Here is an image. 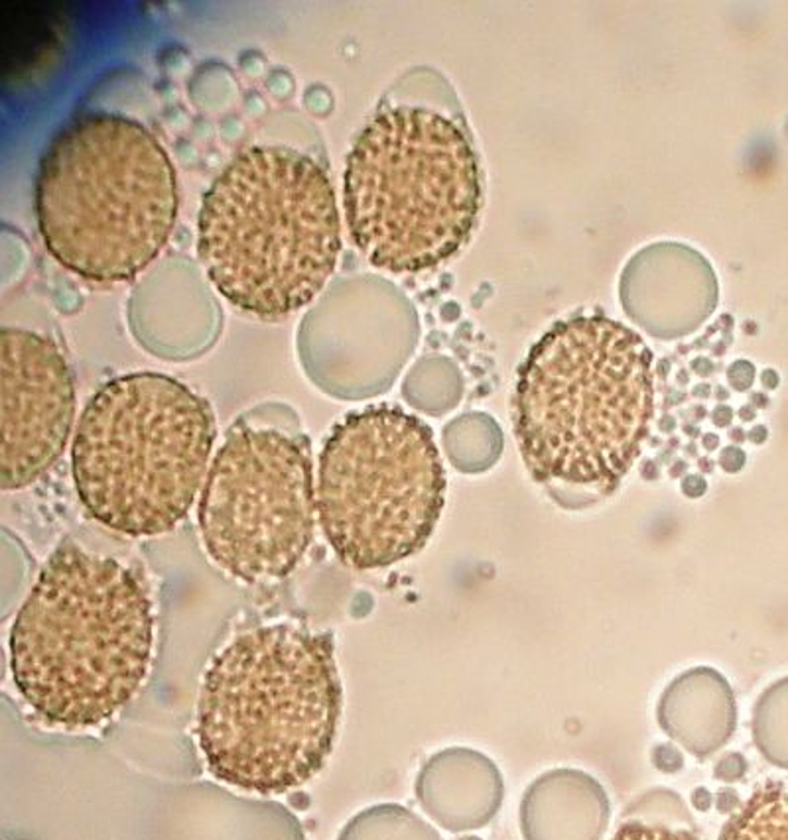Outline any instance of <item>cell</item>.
Instances as JSON below:
<instances>
[{
	"instance_id": "obj_13",
	"label": "cell",
	"mask_w": 788,
	"mask_h": 840,
	"mask_svg": "<svg viewBox=\"0 0 788 840\" xmlns=\"http://www.w3.org/2000/svg\"><path fill=\"white\" fill-rule=\"evenodd\" d=\"M656 718L668 737L704 759L726 746L736 732V695L714 667H692L664 689Z\"/></svg>"
},
{
	"instance_id": "obj_23",
	"label": "cell",
	"mask_w": 788,
	"mask_h": 840,
	"mask_svg": "<svg viewBox=\"0 0 788 840\" xmlns=\"http://www.w3.org/2000/svg\"><path fill=\"white\" fill-rule=\"evenodd\" d=\"M707 491V482L700 474H688L682 481V492L688 498H702Z\"/></svg>"
},
{
	"instance_id": "obj_4",
	"label": "cell",
	"mask_w": 788,
	"mask_h": 840,
	"mask_svg": "<svg viewBox=\"0 0 788 840\" xmlns=\"http://www.w3.org/2000/svg\"><path fill=\"white\" fill-rule=\"evenodd\" d=\"M342 219L332 180L288 146H253L201 199L197 257L229 304L262 319L306 308L332 277Z\"/></svg>"
},
{
	"instance_id": "obj_18",
	"label": "cell",
	"mask_w": 788,
	"mask_h": 840,
	"mask_svg": "<svg viewBox=\"0 0 788 840\" xmlns=\"http://www.w3.org/2000/svg\"><path fill=\"white\" fill-rule=\"evenodd\" d=\"M651 758H653L654 768L661 769L663 774H676L685 768V756L673 744H658L653 750Z\"/></svg>"
},
{
	"instance_id": "obj_14",
	"label": "cell",
	"mask_w": 788,
	"mask_h": 840,
	"mask_svg": "<svg viewBox=\"0 0 788 840\" xmlns=\"http://www.w3.org/2000/svg\"><path fill=\"white\" fill-rule=\"evenodd\" d=\"M719 840H788V786L758 789L727 823Z\"/></svg>"
},
{
	"instance_id": "obj_5",
	"label": "cell",
	"mask_w": 788,
	"mask_h": 840,
	"mask_svg": "<svg viewBox=\"0 0 788 840\" xmlns=\"http://www.w3.org/2000/svg\"><path fill=\"white\" fill-rule=\"evenodd\" d=\"M177 209V175L167 148L135 119H75L40 162L36 217L44 246L77 276H138L168 245Z\"/></svg>"
},
{
	"instance_id": "obj_17",
	"label": "cell",
	"mask_w": 788,
	"mask_h": 840,
	"mask_svg": "<svg viewBox=\"0 0 788 840\" xmlns=\"http://www.w3.org/2000/svg\"><path fill=\"white\" fill-rule=\"evenodd\" d=\"M612 840H698L690 830L651 827L643 823H625Z\"/></svg>"
},
{
	"instance_id": "obj_19",
	"label": "cell",
	"mask_w": 788,
	"mask_h": 840,
	"mask_svg": "<svg viewBox=\"0 0 788 840\" xmlns=\"http://www.w3.org/2000/svg\"><path fill=\"white\" fill-rule=\"evenodd\" d=\"M747 762L741 754L731 752L726 754L724 758L717 759L716 768H714V776L719 781H726V783H734L746 776Z\"/></svg>"
},
{
	"instance_id": "obj_27",
	"label": "cell",
	"mask_w": 788,
	"mask_h": 840,
	"mask_svg": "<svg viewBox=\"0 0 788 840\" xmlns=\"http://www.w3.org/2000/svg\"><path fill=\"white\" fill-rule=\"evenodd\" d=\"M761 380H763L765 388L773 390L777 388L778 386V374L775 372V370H765V372H763V376H761Z\"/></svg>"
},
{
	"instance_id": "obj_31",
	"label": "cell",
	"mask_w": 788,
	"mask_h": 840,
	"mask_svg": "<svg viewBox=\"0 0 788 840\" xmlns=\"http://www.w3.org/2000/svg\"><path fill=\"white\" fill-rule=\"evenodd\" d=\"M751 400H753V404H755L758 408H765V406L768 404L767 396H763V394H753V398H751Z\"/></svg>"
},
{
	"instance_id": "obj_10",
	"label": "cell",
	"mask_w": 788,
	"mask_h": 840,
	"mask_svg": "<svg viewBox=\"0 0 788 840\" xmlns=\"http://www.w3.org/2000/svg\"><path fill=\"white\" fill-rule=\"evenodd\" d=\"M75 382L62 349L28 329L0 333V486L28 489L62 459L75 423Z\"/></svg>"
},
{
	"instance_id": "obj_20",
	"label": "cell",
	"mask_w": 788,
	"mask_h": 840,
	"mask_svg": "<svg viewBox=\"0 0 788 840\" xmlns=\"http://www.w3.org/2000/svg\"><path fill=\"white\" fill-rule=\"evenodd\" d=\"M727 380L737 392H746V390L751 388V384L755 380V367L747 360H737L727 370Z\"/></svg>"
},
{
	"instance_id": "obj_30",
	"label": "cell",
	"mask_w": 788,
	"mask_h": 840,
	"mask_svg": "<svg viewBox=\"0 0 788 840\" xmlns=\"http://www.w3.org/2000/svg\"><path fill=\"white\" fill-rule=\"evenodd\" d=\"M739 418L743 421L755 420V408H753V406H743V408L739 410Z\"/></svg>"
},
{
	"instance_id": "obj_26",
	"label": "cell",
	"mask_w": 788,
	"mask_h": 840,
	"mask_svg": "<svg viewBox=\"0 0 788 840\" xmlns=\"http://www.w3.org/2000/svg\"><path fill=\"white\" fill-rule=\"evenodd\" d=\"M749 440L753 441V443H758V445H761V443H765L768 437V431L765 425H755L753 430L749 431V435H747Z\"/></svg>"
},
{
	"instance_id": "obj_12",
	"label": "cell",
	"mask_w": 788,
	"mask_h": 840,
	"mask_svg": "<svg viewBox=\"0 0 788 840\" xmlns=\"http://www.w3.org/2000/svg\"><path fill=\"white\" fill-rule=\"evenodd\" d=\"M418 793L426 811L446 829L473 830L497 815L505 783L495 762L485 754L454 749L426 766Z\"/></svg>"
},
{
	"instance_id": "obj_3",
	"label": "cell",
	"mask_w": 788,
	"mask_h": 840,
	"mask_svg": "<svg viewBox=\"0 0 788 840\" xmlns=\"http://www.w3.org/2000/svg\"><path fill=\"white\" fill-rule=\"evenodd\" d=\"M342 713L333 635L291 622L257 626L209 662L197 746L221 783L281 795L322 771Z\"/></svg>"
},
{
	"instance_id": "obj_22",
	"label": "cell",
	"mask_w": 788,
	"mask_h": 840,
	"mask_svg": "<svg viewBox=\"0 0 788 840\" xmlns=\"http://www.w3.org/2000/svg\"><path fill=\"white\" fill-rule=\"evenodd\" d=\"M714 803H716V810L719 811V813H724V815L734 813V811L739 810V805H741L736 789L731 788L719 789L716 793V798H714Z\"/></svg>"
},
{
	"instance_id": "obj_8",
	"label": "cell",
	"mask_w": 788,
	"mask_h": 840,
	"mask_svg": "<svg viewBox=\"0 0 788 840\" xmlns=\"http://www.w3.org/2000/svg\"><path fill=\"white\" fill-rule=\"evenodd\" d=\"M446 486L430 425L398 406H369L347 413L323 443L318 520L343 565L384 569L432 538Z\"/></svg>"
},
{
	"instance_id": "obj_6",
	"label": "cell",
	"mask_w": 788,
	"mask_h": 840,
	"mask_svg": "<svg viewBox=\"0 0 788 840\" xmlns=\"http://www.w3.org/2000/svg\"><path fill=\"white\" fill-rule=\"evenodd\" d=\"M218 437L204 396L162 372L109 380L87 402L72 445L79 503L126 538H156L184 522L208 477Z\"/></svg>"
},
{
	"instance_id": "obj_25",
	"label": "cell",
	"mask_w": 788,
	"mask_h": 840,
	"mask_svg": "<svg viewBox=\"0 0 788 840\" xmlns=\"http://www.w3.org/2000/svg\"><path fill=\"white\" fill-rule=\"evenodd\" d=\"M712 420L719 428H726L734 420V411H731V408H727V406H717L714 413H712Z\"/></svg>"
},
{
	"instance_id": "obj_33",
	"label": "cell",
	"mask_w": 788,
	"mask_h": 840,
	"mask_svg": "<svg viewBox=\"0 0 788 840\" xmlns=\"http://www.w3.org/2000/svg\"><path fill=\"white\" fill-rule=\"evenodd\" d=\"M695 396H700V398H705V396H710V386H700V388L694 390Z\"/></svg>"
},
{
	"instance_id": "obj_36",
	"label": "cell",
	"mask_w": 788,
	"mask_h": 840,
	"mask_svg": "<svg viewBox=\"0 0 788 840\" xmlns=\"http://www.w3.org/2000/svg\"><path fill=\"white\" fill-rule=\"evenodd\" d=\"M459 840H481V839H479V837H464V839H459Z\"/></svg>"
},
{
	"instance_id": "obj_7",
	"label": "cell",
	"mask_w": 788,
	"mask_h": 840,
	"mask_svg": "<svg viewBox=\"0 0 788 840\" xmlns=\"http://www.w3.org/2000/svg\"><path fill=\"white\" fill-rule=\"evenodd\" d=\"M483 201L466 131L426 107H393L357 136L343 174L349 235L379 270L416 274L466 246Z\"/></svg>"
},
{
	"instance_id": "obj_21",
	"label": "cell",
	"mask_w": 788,
	"mask_h": 840,
	"mask_svg": "<svg viewBox=\"0 0 788 840\" xmlns=\"http://www.w3.org/2000/svg\"><path fill=\"white\" fill-rule=\"evenodd\" d=\"M746 453L741 452L739 447H726L719 455V467L731 474L741 471L746 467Z\"/></svg>"
},
{
	"instance_id": "obj_28",
	"label": "cell",
	"mask_w": 788,
	"mask_h": 840,
	"mask_svg": "<svg viewBox=\"0 0 788 840\" xmlns=\"http://www.w3.org/2000/svg\"><path fill=\"white\" fill-rule=\"evenodd\" d=\"M692 367H694L695 372H700L702 376H707V374L712 372V365H710V360H705V359L694 360V365H692Z\"/></svg>"
},
{
	"instance_id": "obj_35",
	"label": "cell",
	"mask_w": 788,
	"mask_h": 840,
	"mask_svg": "<svg viewBox=\"0 0 788 840\" xmlns=\"http://www.w3.org/2000/svg\"><path fill=\"white\" fill-rule=\"evenodd\" d=\"M700 465L704 467L705 472H712V469H714V465H712V462L710 461H705V459H702V461H700Z\"/></svg>"
},
{
	"instance_id": "obj_32",
	"label": "cell",
	"mask_w": 788,
	"mask_h": 840,
	"mask_svg": "<svg viewBox=\"0 0 788 840\" xmlns=\"http://www.w3.org/2000/svg\"><path fill=\"white\" fill-rule=\"evenodd\" d=\"M731 440L736 441V443H743L746 441V433H743V430H731Z\"/></svg>"
},
{
	"instance_id": "obj_9",
	"label": "cell",
	"mask_w": 788,
	"mask_h": 840,
	"mask_svg": "<svg viewBox=\"0 0 788 840\" xmlns=\"http://www.w3.org/2000/svg\"><path fill=\"white\" fill-rule=\"evenodd\" d=\"M318 494L310 441L274 428H239L209 465L197 523L209 559L241 583L281 581L304 561Z\"/></svg>"
},
{
	"instance_id": "obj_1",
	"label": "cell",
	"mask_w": 788,
	"mask_h": 840,
	"mask_svg": "<svg viewBox=\"0 0 788 840\" xmlns=\"http://www.w3.org/2000/svg\"><path fill=\"white\" fill-rule=\"evenodd\" d=\"M653 413V353L615 319L561 321L520 365L513 396L520 455L562 508H588L619 489Z\"/></svg>"
},
{
	"instance_id": "obj_34",
	"label": "cell",
	"mask_w": 788,
	"mask_h": 840,
	"mask_svg": "<svg viewBox=\"0 0 788 840\" xmlns=\"http://www.w3.org/2000/svg\"><path fill=\"white\" fill-rule=\"evenodd\" d=\"M685 471H686V462H678V465H676L675 469H673V472H670V474H673V477H680V472H685Z\"/></svg>"
},
{
	"instance_id": "obj_24",
	"label": "cell",
	"mask_w": 788,
	"mask_h": 840,
	"mask_svg": "<svg viewBox=\"0 0 788 840\" xmlns=\"http://www.w3.org/2000/svg\"><path fill=\"white\" fill-rule=\"evenodd\" d=\"M692 805H694V810L702 811V813L712 810V805H714L712 791L707 788H695L692 791Z\"/></svg>"
},
{
	"instance_id": "obj_29",
	"label": "cell",
	"mask_w": 788,
	"mask_h": 840,
	"mask_svg": "<svg viewBox=\"0 0 788 840\" xmlns=\"http://www.w3.org/2000/svg\"><path fill=\"white\" fill-rule=\"evenodd\" d=\"M704 447L707 452H714V449L719 447V437L714 435V433H707L704 437Z\"/></svg>"
},
{
	"instance_id": "obj_2",
	"label": "cell",
	"mask_w": 788,
	"mask_h": 840,
	"mask_svg": "<svg viewBox=\"0 0 788 840\" xmlns=\"http://www.w3.org/2000/svg\"><path fill=\"white\" fill-rule=\"evenodd\" d=\"M155 632L145 575L111 555L62 543L12 622V683L48 727H103L145 685Z\"/></svg>"
},
{
	"instance_id": "obj_11",
	"label": "cell",
	"mask_w": 788,
	"mask_h": 840,
	"mask_svg": "<svg viewBox=\"0 0 788 840\" xmlns=\"http://www.w3.org/2000/svg\"><path fill=\"white\" fill-rule=\"evenodd\" d=\"M612 805L602 783L581 769H552L520 803L525 840H602Z\"/></svg>"
},
{
	"instance_id": "obj_15",
	"label": "cell",
	"mask_w": 788,
	"mask_h": 840,
	"mask_svg": "<svg viewBox=\"0 0 788 840\" xmlns=\"http://www.w3.org/2000/svg\"><path fill=\"white\" fill-rule=\"evenodd\" d=\"M753 740L771 764L788 769V677L759 697L753 711Z\"/></svg>"
},
{
	"instance_id": "obj_16",
	"label": "cell",
	"mask_w": 788,
	"mask_h": 840,
	"mask_svg": "<svg viewBox=\"0 0 788 840\" xmlns=\"http://www.w3.org/2000/svg\"><path fill=\"white\" fill-rule=\"evenodd\" d=\"M623 819L643 823L651 827L690 830L694 825L692 813L686 807V801L673 789L654 788L644 791L641 798L627 805Z\"/></svg>"
}]
</instances>
